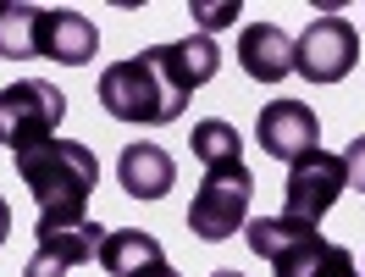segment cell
I'll use <instances>...</instances> for the list:
<instances>
[{"mask_svg": "<svg viewBox=\"0 0 365 277\" xmlns=\"http://www.w3.org/2000/svg\"><path fill=\"white\" fill-rule=\"evenodd\" d=\"M222 67V50L210 34H188L172 45H150L100 72V106L116 122H144V128H166L178 122L182 106L194 100L200 84H210Z\"/></svg>", "mask_w": 365, "mask_h": 277, "instance_id": "1", "label": "cell"}, {"mask_svg": "<svg viewBox=\"0 0 365 277\" xmlns=\"http://www.w3.org/2000/svg\"><path fill=\"white\" fill-rule=\"evenodd\" d=\"M17 178L39 200V222L45 228L89 222V194L100 188V161H94L89 144H78V138L28 144V150H17Z\"/></svg>", "mask_w": 365, "mask_h": 277, "instance_id": "2", "label": "cell"}, {"mask_svg": "<svg viewBox=\"0 0 365 277\" xmlns=\"http://www.w3.org/2000/svg\"><path fill=\"white\" fill-rule=\"evenodd\" d=\"M250 194H255V178L244 161L205 166V178L188 200V233L205 238V244H222L232 233H244L250 228Z\"/></svg>", "mask_w": 365, "mask_h": 277, "instance_id": "3", "label": "cell"}, {"mask_svg": "<svg viewBox=\"0 0 365 277\" xmlns=\"http://www.w3.org/2000/svg\"><path fill=\"white\" fill-rule=\"evenodd\" d=\"M67 116V94L45 84V78H23V84H6L0 89V144L6 150H28V144H45L56 138Z\"/></svg>", "mask_w": 365, "mask_h": 277, "instance_id": "4", "label": "cell"}, {"mask_svg": "<svg viewBox=\"0 0 365 277\" xmlns=\"http://www.w3.org/2000/svg\"><path fill=\"white\" fill-rule=\"evenodd\" d=\"M244 238L272 266V277H316L321 255H327L321 228L316 222H299V216H255L244 228Z\"/></svg>", "mask_w": 365, "mask_h": 277, "instance_id": "5", "label": "cell"}, {"mask_svg": "<svg viewBox=\"0 0 365 277\" xmlns=\"http://www.w3.org/2000/svg\"><path fill=\"white\" fill-rule=\"evenodd\" d=\"M360 61V34L349 17H310V28L294 39V72L310 84H343Z\"/></svg>", "mask_w": 365, "mask_h": 277, "instance_id": "6", "label": "cell"}, {"mask_svg": "<svg viewBox=\"0 0 365 277\" xmlns=\"http://www.w3.org/2000/svg\"><path fill=\"white\" fill-rule=\"evenodd\" d=\"M349 188V161L332 156V150H310L288 166V183H282V216H299V222H316L338 206V194Z\"/></svg>", "mask_w": 365, "mask_h": 277, "instance_id": "7", "label": "cell"}, {"mask_svg": "<svg viewBox=\"0 0 365 277\" xmlns=\"http://www.w3.org/2000/svg\"><path fill=\"white\" fill-rule=\"evenodd\" d=\"M255 138H260L266 156L294 166L299 156L321 150V122L304 100H272V106H260V116H255Z\"/></svg>", "mask_w": 365, "mask_h": 277, "instance_id": "8", "label": "cell"}, {"mask_svg": "<svg viewBox=\"0 0 365 277\" xmlns=\"http://www.w3.org/2000/svg\"><path fill=\"white\" fill-rule=\"evenodd\" d=\"M39 238V250L28 255L23 277H67L72 266H83V261H100V244H106V228L100 222H72V228H34Z\"/></svg>", "mask_w": 365, "mask_h": 277, "instance_id": "9", "label": "cell"}, {"mask_svg": "<svg viewBox=\"0 0 365 277\" xmlns=\"http://www.w3.org/2000/svg\"><path fill=\"white\" fill-rule=\"evenodd\" d=\"M94 50H100V28H94L83 11H72V6L45 11V23H39V56H45V61H61V67H89Z\"/></svg>", "mask_w": 365, "mask_h": 277, "instance_id": "10", "label": "cell"}, {"mask_svg": "<svg viewBox=\"0 0 365 277\" xmlns=\"http://www.w3.org/2000/svg\"><path fill=\"white\" fill-rule=\"evenodd\" d=\"M116 183H122V194H133V200H160V194H172V183H178V161L160 144L138 138V144H128L116 156Z\"/></svg>", "mask_w": 365, "mask_h": 277, "instance_id": "11", "label": "cell"}, {"mask_svg": "<svg viewBox=\"0 0 365 277\" xmlns=\"http://www.w3.org/2000/svg\"><path fill=\"white\" fill-rule=\"evenodd\" d=\"M238 61H244V72L255 84H282L294 72V39L277 23H250L238 34Z\"/></svg>", "mask_w": 365, "mask_h": 277, "instance_id": "12", "label": "cell"}, {"mask_svg": "<svg viewBox=\"0 0 365 277\" xmlns=\"http://www.w3.org/2000/svg\"><path fill=\"white\" fill-rule=\"evenodd\" d=\"M155 261H166V250H160L155 233H144V228H116L100 244V266L111 277H138L144 266H155Z\"/></svg>", "mask_w": 365, "mask_h": 277, "instance_id": "13", "label": "cell"}, {"mask_svg": "<svg viewBox=\"0 0 365 277\" xmlns=\"http://www.w3.org/2000/svg\"><path fill=\"white\" fill-rule=\"evenodd\" d=\"M39 23H45V6H0V56L6 61L39 56Z\"/></svg>", "mask_w": 365, "mask_h": 277, "instance_id": "14", "label": "cell"}, {"mask_svg": "<svg viewBox=\"0 0 365 277\" xmlns=\"http://www.w3.org/2000/svg\"><path fill=\"white\" fill-rule=\"evenodd\" d=\"M188 150L200 156L205 166H222V161H244V138L232 122L222 116H205V122H194V134H188Z\"/></svg>", "mask_w": 365, "mask_h": 277, "instance_id": "15", "label": "cell"}, {"mask_svg": "<svg viewBox=\"0 0 365 277\" xmlns=\"http://www.w3.org/2000/svg\"><path fill=\"white\" fill-rule=\"evenodd\" d=\"M316 277H360V261H354V250H343V244H327Z\"/></svg>", "mask_w": 365, "mask_h": 277, "instance_id": "16", "label": "cell"}, {"mask_svg": "<svg viewBox=\"0 0 365 277\" xmlns=\"http://www.w3.org/2000/svg\"><path fill=\"white\" fill-rule=\"evenodd\" d=\"M194 17H200V23H205V34H210V28H227L232 17H238V6H232V0H227V6H210V0H194Z\"/></svg>", "mask_w": 365, "mask_h": 277, "instance_id": "17", "label": "cell"}, {"mask_svg": "<svg viewBox=\"0 0 365 277\" xmlns=\"http://www.w3.org/2000/svg\"><path fill=\"white\" fill-rule=\"evenodd\" d=\"M343 161H349V183H360V194H365V134L343 150Z\"/></svg>", "mask_w": 365, "mask_h": 277, "instance_id": "18", "label": "cell"}, {"mask_svg": "<svg viewBox=\"0 0 365 277\" xmlns=\"http://www.w3.org/2000/svg\"><path fill=\"white\" fill-rule=\"evenodd\" d=\"M138 277H182V272H178V266H172V261H155V266H144V272H138Z\"/></svg>", "mask_w": 365, "mask_h": 277, "instance_id": "19", "label": "cell"}, {"mask_svg": "<svg viewBox=\"0 0 365 277\" xmlns=\"http://www.w3.org/2000/svg\"><path fill=\"white\" fill-rule=\"evenodd\" d=\"M6 233H11V211H6V200H0V244H6Z\"/></svg>", "mask_w": 365, "mask_h": 277, "instance_id": "20", "label": "cell"}, {"mask_svg": "<svg viewBox=\"0 0 365 277\" xmlns=\"http://www.w3.org/2000/svg\"><path fill=\"white\" fill-rule=\"evenodd\" d=\"M210 277H244V272H210Z\"/></svg>", "mask_w": 365, "mask_h": 277, "instance_id": "21", "label": "cell"}]
</instances>
